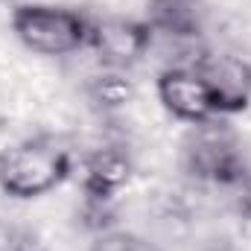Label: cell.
I'll list each match as a JSON object with an SVG mask.
<instances>
[{
  "mask_svg": "<svg viewBox=\"0 0 251 251\" xmlns=\"http://www.w3.org/2000/svg\"><path fill=\"white\" fill-rule=\"evenodd\" d=\"M73 173V158L53 137H26L0 152V190L12 199H38Z\"/></svg>",
  "mask_w": 251,
  "mask_h": 251,
  "instance_id": "6da1fadb",
  "label": "cell"
},
{
  "mask_svg": "<svg viewBox=\"0 0 251 251\" xmlns=\"http://www.w3.org/2000/svg\"><path fill=\"white\" fill-rule=\"evenodd\" d=\"M12 29L21 44L38 56H70L88 47L91 21L82 12L50 6V3H21L12 12Z\"/></svg>",
  "mask_w": 251,
  "mask_h": 251,
  "instance_id": "7a4b0ae2",
  "label": "cell"
},
{
  "mask_svg": "<svg viewBox=\"0 0 251 251\" xmlns=\"http://www.w3.org/2000/svg\"><path fill=\"white\" fill-rule=\"evenodd\" d=\"M207 85L216 114H240L251 102V62L237 53H199L190 64Z\"/></svg>",
  "mask_w": 251,
  "mask_h": 251,
  "instance_id": "3957f363",
  "label": "cell"
},
{
  "mask_svg": "<svg viewBox=\"0 0 251 251\" xmlns=\"http://www.w3.org/2000/svg\"><path fill=\"white\" fill-rule=\"evenodd\" d=\"M88 47L97 53L102 67L128 70L131 64L149 56L152 50V29L146 21H128V18H102L91 21Z\"/></svg>",
  "mask_w": 251,
  "mask_h": 251,
  "instance_id": "277c9868",
  "label": "cell"
},
{
  "mask_svg": "<svg viewBox=\"0 0 251 251\" xmlns=\"http://www.w3.org/2000/svg\"><path fill=\"white\" fill-rule=\"evenodd\" d=\"M155 91H158L161 105L181 123L201 126L219 117L204 79L190 64H176V67L161 70V76L155 82Z\"/></svg>",
  "mask_w": 251,
  "mask_h": 251,
  "instance_id": "5b68a950",
  "label": "cell"
},
{
  "mask_svg": "<svg viewBox=\"0 0 251 251\" xmlns=\"http://www.w3.org/2000/svg\"><path fill=\"white\" fill-rule=\"evenodd\" d=\"M187 158L190 170L201 178L222 181V184H231V181L243 184V178H246V170H243V161H240L234 140L225 131L213 128V120L199 126V134L190 143Z\"/></svg>",
  "mask_w": 251,
  "mask_h": 251,
  "instance_id": "8992f818",
  "label": "cell"
},
{
  "mask_svg": "<svg viewBox=\"0 0 251 251\" xmlns=\"http://www.w3.org/2000/svg\"><path fill=\"white\" fill-rule=\"evenodd\" d=\"M152 35L173 41H196L207 24V6L201 0H149L146 18Z\"/></svg>",
  "mask_w": 251,
  "mask_h": 251,
  "instance_id": "52a82bcc",
  "label": "cell"
},
{
  "mask_svg": "<svg viewBox=\"0 0 251 251\" xmlns=\"http://www.w3.org/2000/svg\"><path fill=\"white\" fill-rule=\"evenodd\" d=\"M131 178V161L123 149L117 146H105V149H94L85 161H82V181L85 190L94 199H111L128 184Z\"/></svg>",
  "mask_w": 251,
  "mask_h": 251,
  "instance_id": "ba28073f",
  "label": "cell"
},
{
  "mask_svg": "<svg viewBox=\"0 0 251 251\" xmlns=\"http://www.w3.org/2000/svg\"><path fill=\"white\" fill-rule=\"evenodd\" d=\"M85 91H88V100L102 111H123L137 97V88L128 79V73L126 70H111V67H102L97 76H91Z\"/></svg>",
  "mask_w": 251,
  "mask_h": 251,
  "instance_id": "9c48e42d",
  "label": "cell"
},
{
  "mask_svg": "<svg viewBox=\"0 0 251 251\" xmlns=\"http://www.w3.org/2000/svg\"><path fill=\"white\" fill-rule=\"evenodd\" d=\"M91 251H149V249L140 240L128 237V234H105L91 246Z\"/></svg>",
  "mask_w": 251,
  "mask_h": 251,
  "instance_id": "30bf717a",
  "label": "cell"
},
{
  "mask_svg": "<svg viewBox=\"0 0 251 251\" xmlns=\"http://www.w3.org/2000/svg\"><path fill=\"white\" fill-rule=\"evenodd\" d=\"M243 210L251 216V176L243 178Z\"/></svg>",
  "mask_w": 251,
  "mask_h": 251,
  "instance_id": "8fae6325",
  "label": "cell"
}]
</instances>
